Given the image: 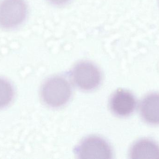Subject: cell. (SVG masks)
<instances>
[{
	"mask_svg": "<svg viewBox=\"0 0 159 159\" xmlns=\"http://www.w3.org/2000/svg\"><path fill=\"white\" fill-rule=\"evenodd\" d=\"M72 91L70 85L65 78L55 77L48 79L42 89V99L47 105L59 107L70 100Z\"/></svg>",
	"mask_w": 159,
	"mask_h": 159,
	"instance_id": "obj_1",
	"label": "cell"
},
{
	"mask_svg": "<svg viewBox=\"0 0 159 159\" xmlns=\"http://www.w3.org/2000/svg\"><path fill=\"white\" fill-rule=\"evenodd\" d=\"M28 8L24 0L0 2V27L9 30L21 25L26 19Z\"/></svg>",
	"mask_w": 159,
	"mask_h": 159,
	"instance_id": "obj_2",
	"label": "cell"
},
{
	"mask_svg": "<svg viewBox=\"0 0 159 159\" xmlns=\"http://www.w3.org/2000/svg\"><path fill=\"white\" fill-rule=\"evenodd\" d=\"M72 78L80 88L83 90H91L99 86L101 81V74L94 64L89 62H82L74 68Z\"/></svg>",
	"mask_w": 159,
	"mask_h": 159,
	"instance_id": "obj_3",
	"label": "cell"
},
{
	"mask_svg": "<svg viewBox=\"0 0 159 159\" xmlns=\"http://www.w3.org/2000/svg\"><path fill=\"white\" fill-rule=\"evenodd\" d=\"M80 159H108L112 157L110 146L100 137L91 136L84 139L76 149Z\"/></svg>",
	"mask_w": 159,
	"mask_h": 159,
	"instance_id": "obj_4",
	"label": "cell"
},
{
	"mask_svg": "<svg viewBox=\"0 0 159 159\" xmlns=\"http://www.w3.org/2000/svg\"><path fill=\"white\" fill-rule=\"evenodd\" d=\"M136 99L129 91L120 89L114 93L110 101V107L114 114L127 117L132 114L136 107Z\"/></svg>",
	"mask_w": 159,
	"mask_h": 159,
	"instance_id": "obj_5",
	"label": "cell"
},
{
	"mask_svg": "<svg viewBox=\"0 0 159 159\" xmlns=\"http://www.w3.org/2000/svg\"><path fill=\"white\" fill-rule=\"evenodd\" d=\"M140 114L143 119L148 124L159 125V93H151L143 99Z\"/></svg>",
	"mask_w": 159,
	"mask_h": 159,
	"instance_id": "obj_6",
	"label": "cell"
},
{
	"mask_svg": "<svg viewBox=\"0 0 159 159\" xmlns=\"http://www.w3.org/2000/svg\"><path fill=\"white\" fill-rule=\"evenodd\" d=\"M133 159H159V145L149 139H142L134 143L130 151Z\"/></svg>",
	"mask_w": 159,
	"mask_h": 159,
	"instance_id": "obj_7",
	"label": "cell"
},
{
	"mask_svg": "<svg viewBox=\"0 0 159 159\" xmlns=\"http://www.w3.org/2000/svg\"><path fill=\"white\" fill-rule=\"evenodd\" d=\"M14 91L11 84L6 79L0 78V109L7 106L14 98Z\"/></svg>",
	"mask_w": 159,
	"mask_h": 159,
	"instance_id": "obj_8",
	"label": "cell"
},
{
	"mask_svg": "<svg viewBox=\"0 0 159 159\" xmlns=\"http://www.w3.org/2000/svg\"><path fill=\"white\" fill-rule=\"evenodd\" d=\"M48 1L53 4L61 5L66 3L70 0H48Z\"/></svg>",
	"mask_w": 159,
	"mask_h": 159,
	"instance_id": "obj_9",
	"label": "cell"
}]
</instances>
